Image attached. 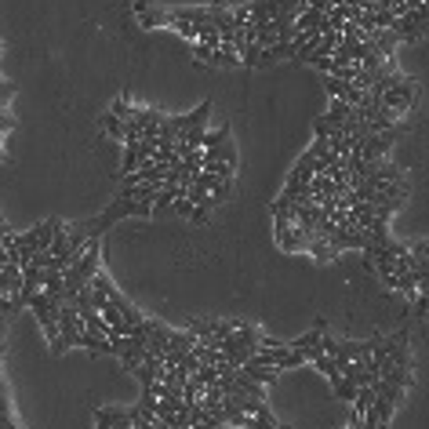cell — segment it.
Returning <instances> with one entry per match:
<instances>
[{"instance_id":"obj_1","label":"cell","mask_w":429,"mask_h":429,"mask_svg":"<svg viewBox=\"0 0 429 429\" xmlns=\"http://www.w3.org/2000/svg\"><path fill=\"white\" fill-rule=\"evenodd\" d=\"M415 95H418V84L404 77L400 84H393L390 91H382V95H378V102H382V110H390V113L400 120V113L415 105Z\"/></svg>"},{"instance_id":"obj_2","label":"cell","mask_w":429,"mask_h":429,"mask_svg":"<svg viewBox=\"0 0 429 429\" xmlns=\"http://www.w3.org/2000/svg\"><path fill=\"white\" fill-rule=\"evenodd\" d=\"M58 331H62V353L66 350H80V335H84V320L77 313L73 302L58 306Z\"/></svg>"},{"instance_id":"obj_3","label":"cell","mask_w":429,"mask_h":429,"mask_svg":"<svg viewBox=\"0 0 429 429\" xmlns=\"http://www.w3.org/2000/svg\"><path fill=\"white\" fill-rule=\"evenodd\" d=\"M95 429H132V407H98Z\"/></svg>"},{"instance_id":"obj_4","label":"cell","mask_w":429,"mask_h":429,"mask_svg":"<svg viewBox=\"0 0 429 429\" xmlns=\"http://www.w3.org/2000/svg\"><path fill=\"white\" fill-rule=\"evenodd\" d=\"M393 411H397V404L375 393V404L368 407V415H364V429H385L390 418H393Z\"/></svg>"},{"instance_id":"obj_5","label":"cell","mask_w":429,"mask_h":429,"mask_svg":"<svg viewBox=\"0 0 429 429\" xmlns=\"http://www.w3.org/2000/svg\"><path fill=\"white\" fill-rule=\"evenodd\" d=\"M193 55H197V62H207V66H226V70H233L241 62V55L233 51V48H193Z\"/></svg>"},{"instance_id":"obj_6","label":"cell","mask_w":429,"mask_h":429,"mask_svg":"<svg viewBox=\"0 0 429 429\" xmlns=\"http://www.w3.org/2000/svg\"><path fill=\"white\" fill-rule=\"evenodd\" d=\"M135 15H139V26H142V30L171 26V11H164V8H149L146 0H139V4H135Z\"/></svg>"},{"instance_id":"obj_7","label":"cell","mask_w":429,"mask_h":429,"mask_svg":"<svg viewBox=\"0 0 429 429\" xmlns=\"http://www.w3.org/2000/svg\"><path fill=\"white\" fill-rule=\"evenodd\" d=\"M18 291H23V266H4L0 269V295L4 298H15Z\"/></svg>"},{"instance_id":"obj_8","label":"cell","mask_w":429,"mask_h":429,"mask_svg":"<svg viewBox=\"0 0 429 429\" xmlns=\"http://www.w3.org/2000/svg\"><path fill=\"white\" fill-rule=\"evenodd\" d=\"M241 371L248 375V378H255V382H259V385H273L276 382V375H281V371H276V368H266V364H259V360H248V364H241Z\"/></svg>"},{"instance_id":"obj_9","label":"cell","mask_w":429,"mask_h":429,"mask_svg":"<svg viewBox=\"0 0 429 429\" xmlns=\"http://www.w3.org/2000/svg\"><path fill=\"white\" fill-rule=\"evenodd\" d=\"M313 135L328 142V139H335V135H346V124L324 113V117H316V120H313Z\"/></svg>"},{"instance_id":"obj_10","label":"cell","mask_w":429,"mask_h":429,"mask_svg":"<svg viewBox=\"0 0 429 429\" xmlns=\"http://www.w3.org/2000/svg\"><path fill=\"white\" fill-rule=\"evenodd\" d=\"M324 331H328V324H324V320H316V324H313V331H306L302 338H295V342H291V350H302V353L320 350V338H324Z\"/></svg>"},{"instance_id":"obj_11","label":"cell","mask_w":429,"mask_h":429,"mask_svg":"<svg viewBox=\"0 0 429 429\" xmlns=\"http://www.w3.org/2000/svg\"><path fill=\"white\" fill-rule=\"evenodd\" d=\"M171 23H193V26H204V23H211V11H207V8H175V11H171Z\"/></svg>"},{"instance_id":"obj_12","label":"cell","mask_w":429,"mask_h":429,"mask_svg":"<svg viewBox=\"0 0 429 429\" xmlns=\"http://www.w3.org/2000/svg\"><path fill=\"white\" fill-rule=\"evenodd\" d=\"M371 404H375V385H360L357 397H353V418H364Z\"/></svg>"},{"instance_id":"obj_13","label":"cell","mask_w":429,"mask_h":429,"mask_svg":"<svg viewBox=\"0 0 429 429\" xmlns=\"http://www.w3.org/2000/svg\"><path fill=\"white\" fill-rule=\"evenodd\" d=\"M102 132L110 135V139H117V142H124V132H127V120H120V117H113V113H105L102 120Z\"/></svg>"},{"instance_id":"obj_14","label":"cell","mask_w":429,"mask_h":429,"mask_svg":"<svg viewBox=\"0 0 429 429\" xmlns=\"http://www.w3.org/2000/svg\"><path fill=\"white\" fill-rule=\"evenodd\" d=\"M309 364H313V368H316L320 375H324L328 382H331V378L338 375V364H335V360H331L328 353H316V357H309Z\"/></svg>"},{"instance_id":"obj_15","label":"cell","mask_w":429,"mask_h":429,"mask_svg":"<svg viewBox=\"0 0 429 429\" xmlns=\"http://www.w3.org/2000/svg\"><path fill=\"white\" fill-rule=\"evenodd\" d=\"M331 390H335V397H338V400H346V404H353V397H357V385H353L350 378H342V375H335V378H331Z\"/></svg>"},{"instance_id":"obj_16","label":"cell","mask_w":429,"mask_h":429,"mask_svg":"<svg viewBox=\"0 0 429 429\" xmlns=\"http://www.w3.org/2000/svg\"><path fill=\"white\" fill-rule=\"evenodd\" d=\"M328 117H335V120H353V105L350 102H342V98H331V105H328Z\"/></svg>"},{"instance_id":"obj_17","label":"cell","mask_w":429,"mask_h":429,"mask_svg":"<svg viewBox=\"0 0 429 429\" xmlns=\"http://www.w3.org/2000/svg\"><path fill=\"white\" fill-rule=\"evenodd\" d=\"M233 135H229V124H222V127H214V132H207L204 135V149H214V146H222V142H229Z\"/></svg>"},{"instance_id":"obj_18","label":"cell","mask_w":429,"mask_h":429,"mask_svg":"<svg viewBox=\"0 0 429 429\" xmlns=\"http://www.w3.org/2000/svg\"><path fill=\"white\" fill-rule=\"evenodd\" d=\"M91 288H95V291H102L105 298H110V295L117 291V288H113V281H110L105 273H95V276H91Z\"/></svg>"},{"instance_id":"obj_19","label":"cell","mask_w":429,"mask_h":429,"mask_svg":"<svg viewBox=\"0 0 429 429\" xmlns=\"http://www.w3.org/2000/svg\"><path fill=\"white\" fill-rule=\"evenodd\" d=\"M211 207H214V204H193V211H189V222L204 226V222H207V214H211Z\"/></svg>"},{"instance_id":"obj_20","label":"cell","mask_w":429,"mask_h":429,"mask_svg":"<svg viewBox=\"0 0 429 429\" xmlns=\"http://www.w3.org/2000/svg\"><path fill=\"white\" fill-rule=\"evenodd\" d=\"M110 113H113V117H120V120H132V113H135V105H132V102H124V98H117Z\"/></svg>"},{"instance_id":"obj_21","label":"cell","mask_w":429,"mask_h":429,"mask_svg":"<svg viewBox=\"0 0 429 429\" xmlns=\"http://www.w3.org/2000/svg\"><path fill=\"white\" fill-rule=\"evenodd\" d=\"M189 211H193V200L189 197H179L175 204L167 207V214H182V219H189Z\"/></svg>"},{"instance_id":"obj_22","label":"cell","mask_w":429,"mask_h":429,"mask_svg":"<svg viewBox=\"0 0 429 429\" xmlns=\"http://www.w3.org/2000/svg\"><path fill=\"white\" fill-rule=\"evenodd\" d=\"M171 30H179V37H186V40H197V26L193 23H171Z\"/></svg>"},{"instance_id":"obj_23","label":"cell","mask_w":429,"mask_h":429,"mask_svg":"<svg viewBox=\"0 0 429 429\" xmlns=\"http://www.w3.org/2000/svg\"><path fill=\"white\" fill-rule=\"evenodd\" d=\"M407 251H411L415 259H429V241H418V244H411Z\"/></svg>"},{"instance_id":"obj_24","label":"cell","mask_w":429,"mask_h":429,"mask_svg":"<svg viewBox=\"0 0 429 429\" xmlns=\"http://www.w3.org/2000/svg\"><path fill=\"white\" fill-rule=\"evenodd\" d=\"M415 316H429V295H418L415 298Z\"/></svg>"},{"instance_id":"obj_25","label":"cell","mask_w":429,"mask_h":429,"mask_svg":"<svg viewBox=\"0 0 429 429\" xmlns=\"http://www.w3.org/2000/svg\"><path fill=\"white\" fill-rule=\"evenodd\" d=\"M15 95V88H11V84L8 80H0V110H4V105H8V98Z\"/></svg>"},{"instance_id":"obj_26","label":"cell","mask_w":429,"mask_h":429,"mask_svg":"<svg viewBox=\"0 0 429 429\" xmlns=\"http://www.w3.org/2000/svg\"><path fill=\"white\" fill-rule=\"evenodd\" d=\"M0 160H4V157H0Z\"/></svg>"}]
</instances>
